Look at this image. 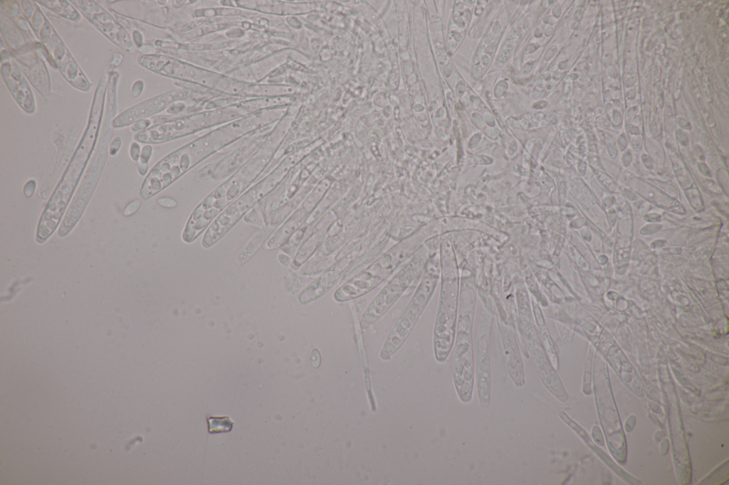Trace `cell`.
Listing matches in <instances>:
<instances>
[{"label": "cell", "mask_w": 729, "mask_h": 485, "mask_svg": "<svg viewBox=\"0 0 729 485\" xmlns=\"http://www.w3.org/2000/svg\"><path fill=\"white\" fill-rule=\"evenodd\" d=\"M260 126L257 117L222 127L178 149L159 161L143 180L140 197L148 200L172 184L218 149Z\"/></svg>", "instance_id": "obj_1"}, {"label": "cell", "mask_w": 729, "mask_h": 485, "mask_svg": "<svg viewBox=\"0 0 729 485\" xmlns=\"http://www.w3.org/2000/svg\"><path fill=\"white\" fill-rule=\"evenodd\" d=\"M276 138V134H273L248 161L199 203L182 232L184 242L189 243L197 238L224 210L259 179L273 156Z\"/></svg>", "instance_id": "obj_2"}, {"label": "cell", "mask_w": 729, "mask_h": 485, "mask_svg": "<svg viewBox=\"0 0 729 485\" xmlns=\"http://www.w3.org/2000/svg\"><path fill=\"white\" fill-rule=\"evenodd\" d=\"M101 117L102 110L93 108L83 139L41 215L36 231L39 243L53 234L62 219L93 150Z\"/></svg>", "instance_id": "obj_3"}, {"label": "cell", "mask_w": 729, "mask_h": 485, "mask_svg": "<svg viewBox=\"0 0 729 485\" xmlns=\"http://www.w3.org/2000/svg\"><path fill=\"white\" fill-rule=\"evenodd\" d=\"M295 160L288 158L224 210L210 224L201 240L204 247L218 242L241 218L271 194L288 175Z\"/></svg>", "instance_id": "obj_4"}, {"label": "cell", "mask_w": 729, "mask_h": 485, "mask_svg": "<svg viewBox=\"0 0 729 485\" xmlns=\"http://www.w3.org/2000/svg\"><path fill=\"white\" fill-rule=\"evenodd\" d=\"M415 237H410L396 245L371 266L340 286L333 293L337 302L358 298L382 283L417 246Z\"/></svg>", "instance_id": "obj_5"}, {"label": "cell", "mask_w": 729, "mask_h": 485, "mask_svg": "<svg viewBox=\"0 0 729 485\" xmlns=\"http://www.w3.org/2000/svg\"><path fill=\"white\" fill-rule=\"evenodd\" d=\"M438 278L436 267L429 262L413 296L386 338L380 353L382 359H389L404 343L427 306Z\"/></svg>", "instance_id": "obj_6"}, {"label": "cell", "mask_w": 729, "mask_h": 485, "mask_svg": "<svg viewBox=\"0 0 729 485\" xmlns=\"http://www.w3.org/2000/svg\"><path fill=\"white\" fill-rule=\"evenodd\" d=\"M474 307V291L471 286L467 307H461L454 348L453 378L457 393L463 402H468L473 385V363L472 349V319Z\"/></svg>", "instance_id": "obj_7"}, {"label": "cell", "mask_w": 729, "mask_h": 485, "mask_svg": "<svg viewBox=\"0 0 729 485\" xmlns=\"http://www.w3.org/2000/svg\"><path fill=\"white\" fill-rule=\"evenodd\" d=\"M458 280L453 271L444 269L434 328V353L439 362L448 357L454 339L457 314Z\"/></svg>", "instance_id": "obj_8"}, {"label": "cell", "mask_w": 729, "mask_h": 485, "mask_svg": "<svg viewBox=\"0 0 729 485\" xmlns=\"http://www.w3.org/2000/svg\"><path fill=\"white\" fill-rule=\"evenodd\" d=\"M421 253L415 255L378 292L367 307L360 319L362 329L379 319L399 299L419 275L424 265Z\"/></svg>", "instance_id": "obj_9"}, {"label": "cell", "mask_w": 729, "mask_h": 485, "mask_svg": "<svg viewBox=\"0 0 729 485\" xmlns=\"http://www.w3.org/2000/svg\"><path fill=\"white\" fill-rule=\"evenodd\" d=\"M105 159L106 154L103 152L93 160L64 216L58 230L60 236L67 235L81 217L98 184Z\"/></svg>", "instance_id": "obj_10"}, {"label": "cell", "mask_w": 729, "mask_h": 485, "mask_svg": "<svg viewBox=\"0 0 729 485\" xmlns=\"http://www.w3.org/2000/svg\"><path fill=\"white\" fill-rule=\"evenodd\" d=\"M481 323L477 353V383L478 398L483 407H487L491 398V371L489 360V336L491 322L485 319Z\"/></svg>", "instance_id": "obj_11"}, {"label": "cell", "mask_w": 729, "mask_h": 485, "mask_svg": "<svg viewBox=\"0 0 729 485\" xmlns=\"http://www.w3.org/2000/svg\"><path fill=\"white\" fill-rule=\"evenodd\" d=\"M501 336L510 375L515 384L521 386L524 384V374L515 336L510 331L504 327L501 328Z\"/></svg>", "instance_id": "obj_12"}, {"label": "cell", "mask_w": 729, "mask_h": 485, "mask_svg": "<svg viewBox=\"0 0 729 485\" xmlns=\"http://www.w3.org/2000/svg\"><path fill=\"white\" fill-rule=\"evenodd\" d=\"M275 228L272 225H266L255 233L239 252L235 265L239 267L248 261L258 251Z\"/></svg>", "instance_id": "obj_13"}, {"label": "cell", "mask_w": 729, "mask_h": 485, "mask_svg": "<svg viewBox=\"0 0 729 485\" xmlns=\"http://www.w3.org/2000/svg\"><path fill=\"white\" fill-rule=\"evenodd\" d=\"M209 432L211 434L227 432L232 430L234 422L229 416H211L206 417Z\"/></svg>", "instance_id": "obj_14"}, {"label": "cell", "mask_w": 729, "mask_h": 485, "mask_svg": "<svg viewBox=\"0 0 729 485\" xmlns=\"http://www.w3.org/2000/svg\"><path fill=\"white\" fill-rule=\"evenodd\" d=\"M152 153V147L145 145L141 151L140 156L137 161V171L140 175L145 176L148 171V161Z\"/></svg>", "instance_id": "obj_15"}, {"label": "cell", "mask_w": 729, "mask_h": 485, "mask_svg": "<svg viewBox=\"0 0 729 485\" xmlns=\"http://www.w3.org/2000/svg\"><path fill=\"white\" fill-rule=\"evenodd\" d=\"M142 205V201L140 199H135L130 202L124 210V215L129 216L135 213L140 208Z\"/></svg>", "instance_id": "obj_16"}, {"label": "cell", "mask_w": 729, "mask_h": 485, "mask_svg": "<svg viewBox=\"0 0 729 485\" xmlns=\"http://www.w3.org/2000/svg\"><path fill=\"white\" fill-rule=\"evenodd\" d=\"M36 183L34 180L27 181L23 187V193L26 197H31L34 193Z\"/></svg>", "instance_id": "obj_17"}, {"label": "cell", "mask_w": 729, "mask_h": 485, "mask_svg": "<svg viewBox=\"0 0 729 485\" xmlns=\"http://www.w3.org/2000/svg\"><path fill=\"white\" fill-rule=\"evenodd\" d=\"M130 154L133 161H137L139 160L140 156V146L137 143L133 142L131 144Z\"/></svg>", "instance_id": "obj_18"}, {"label": "cell", "mask_w": 729, "mask_h": 485, "mask_svg": "<svg viewBox=\"0 0 729 485\" xmlns=\"http://www.w3.org/2000/svg\"><path fill=\"white\" fill-rule=\"evenodd\" d=\"M121 146V139L119 137H116L112 142L110 146V154L114 156L118 151Z\"/></svg>", "instance_id": "obj_19"}, {"label": "cell", "mask_w": 729, "mask_h": 485, "mask_svg": "<svg viewBox=\"0 0 729 485\" xmlns=\"http://www.w3.org/2000/svg\"><path fill=\"white\" fill-rule=\"evenodd\" d=\"M150 124L149 120H140L132 125L130 130L133 132L143 131Z\"/></svg>", "instance_id": "obj_20"}, {"label": "cell", "mask_w": 729, "mask_h": 485, "mask_svg": "<svg viewBox=\"0 0 729 485\" xmlns=\"http://www.w3.org/2000/svg\"><path fill=\"white\" fill-rule=\"evenodd\" d=\"M278 260L280 261V262L282 265H285V266L288 265L289 263H290V261L289 257H288V255H284V254H279V255H278Z\"/></svg>", "instance_id": "obj_21"}]
</instances>
